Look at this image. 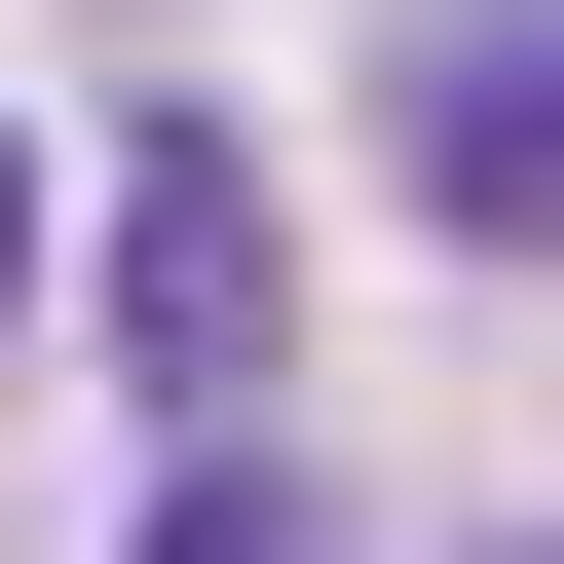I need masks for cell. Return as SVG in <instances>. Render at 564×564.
Here are the masks:
<instances>
[{"mask_svg": "<svg viewBox=\"0 0 564 564\" xmlns=\"http://www.w3.org/2000/svg\"><path fill=\"white\" fill-rule=\"evenodd\" d=\"M263 339H302V188H263L226 113H151V151H113V377L226 452V414H263Z\"/></svg>", "mask_w": 564, "mask_h": 564, "instance_id": "cell-1", "label": "cell"}, {"mask_svg": "<svg viewBox=\"0 0 564 564\" xmlns=\"http://www.w3.org/2000/svg\"><path fill=\"white\" fill-rule=\"evenodd\" d=\"M0 302H39V151H0Z\"/></svg>", "mask_w": 564, "mask_h": 564, "instance_id": "cell-4", "label": "cell"}, {"mask_svg": "<svg viewBox=\"0 0 564 564\" xmlns=\"http://www.w3.org/2000/svg\"><path fill=\"white\" fill-rule=\"evenodd\" d=\"M151 564H339V527H302V452H188V489H151Z\"/></svg>", "mask_w": 564, "mask_h": 564, "instance_id": "cell-3", "label": "cell"}, {"mask_svg": "<svg viewBox=\"0 0 564 564\" xmlns=\"http://www.w3.org/2000/svg\"><path fill=\"white\" fill-rule=\"evenodd\" d=\"M414 188H452L489 263L564 226V0H414Z\"/></svg>", "mask_w": 564, "mask_h": 564, "instance_id": "cell-2", "label": "cell"}]
</instances>
